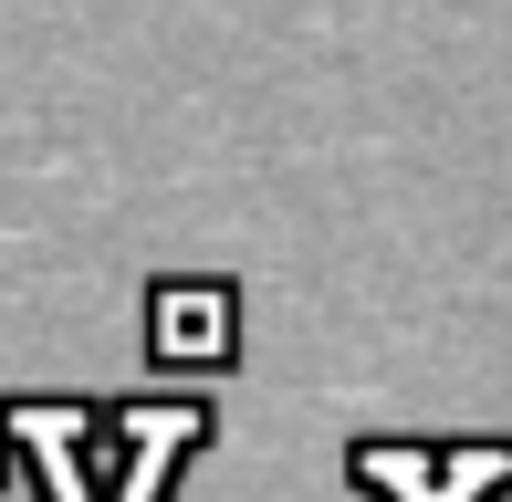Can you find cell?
<instances>
[{
	"label": "cell",
	"instance_id": "cell-1",
	"mask_svg": "<svg viewBox=\"0 0 512 502\" xmlns=\"http://www.w3.org/2000/svg\"><path fill=\"white\" fill-rule=\"evenodd\" d=\"M230 293H157V356H230Z\"/></svg>",
	"mask_w": 512,
	"mask_h": 502
}]
</instances>
